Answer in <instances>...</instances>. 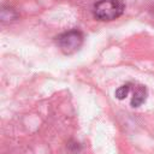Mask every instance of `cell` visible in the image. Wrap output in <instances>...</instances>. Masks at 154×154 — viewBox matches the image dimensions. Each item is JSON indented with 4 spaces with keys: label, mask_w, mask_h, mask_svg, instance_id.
Returning a JSON list of instances; mask_svg holds the SVG:
<instances>
[{
    "label": "cell",
    "mask_w": 154,
    "mask_h": 154,
    "mask_svg": "<svg viewBox=\"0 0 154 154\" xmlns=\"http://www.w3.org/2000/svg\"><path fill=\"white\" fill-rule=\"evenodd\" d=\"M57 43L64 54H72L83 43V34L79 30H70L57 37Z\"/></svg>",
    "instance_id": "7a4b0ae2"
},
{
    "label": "cell",
    "mask_w": 154,
    "mask_h": 154,
    "mask_svg": "<svg viewBox=\"0 0 154 154\" xmlns=\"http://www.w3.org/2000/svg\"><path fill=\"white\" fill-rule=\"evenodd\" d=\"M129 91H130V83L124 84V85H120V87L116 90V97L119 99V100H123V99H125V97L128 96Z\"/></svg>",
    "instance_id": "277c9868"
},
{
    "label": "cell",
    "mask_w": 154,
    "mask_h": 154,
    "mask_svg": "<svg viewBox=\"0 0 154 154\" xmlns=\"http://www.w3.org/2000/svg\"><path fill=\"white\" fill-rule=\"evenodd\" d=\"M124 12L122 0H100L94 5V16L99 20H113Z\"/></svg>",
    "instance_id": "6da1fadb"
},
{
    "label": "cell",
    "mask_w": 154,
    "mask_h": 154,
    "mask_svg": "<svg viewBox=\"0 0 154 154\" xmlns=\"http://www.w3.org/2000/svg\"><path fill=\"white\" fill-rule=\"evenodd\" d=\"M147 97V89L143 85H136L135 90H134V95L131 99V106L132 107H138L141 106Z\"/></svg>",
    "instance_id": "3957f363"
}]
</instances>
